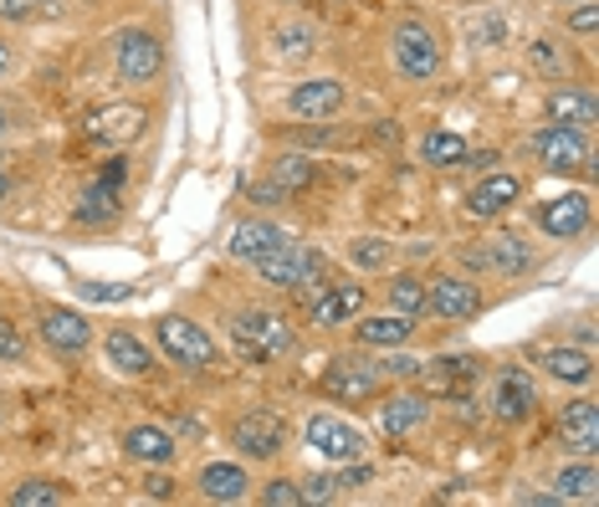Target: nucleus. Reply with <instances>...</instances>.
I'll return each mask as SVG.
<instances>
[{
    "instance_id": "1",
    "label": "nucleus",
    "mask_w": 599,
    "mask_h": 507,
    "mask_svg": "<svg viewBox=\"0 0 599 507\" xmlns=\"http://www.w3.org/2000/svg\"><path fill=\"white\" fill-rule=\"evenodd\" d=\"M292 344H298V338L287 329V318L267 313V308H252V313H241L237 323H231V349H237V359H246V365H272V359H283Z\"/></svg>"
},
{
    "instance_id": "2",
    "label": "nucleus",
    "mask_w": 599,
    "mask_h": 507,
    "mask_svg": "<svg viewBox=\"0 0 599 507\" xmlns=\"http://www.w3.org/2000/svg\"><path fill=\"white\" fill-rule=\"evenodd\" d=\"M252 267L262 272V283H272V287H302V283H313V277H323V252L287 237L283 246H272L267 256H256Z\"/></svg>"
},
{
    "instance_id": "3",
    "label": "nucleus",
    "mask_w": 599,
    "mask_h": 507,
    "mask_svg": "<svg viewBox=\"0 0 599 507\" xmlns=\"http://www.w3.org/2000/svg\"><path fill=\"white\" fill-rule=\"evenodd\" d=\"M394 67L405 72L411 82H426L441 72V42L421 26V21H405L394 26Z\"/></svg>"
},
{
    "instance_id": "4",
    "label": "nucleus",
    "mask_w": 599,
    "mask_h": 507,
    "mask_svg": "<svg viewBox=\"0 0 599 507\" xmlns=\"http://www.w3.org/2000/svg\"><path fill=\"white\" fill-rule=\"evenodd\" d=\"M159 349L180 359L189 369H210L216 365V344H210V333L200 323H189V318H159Z\"/></svg>"
},
{
    "instance_id": "5",
    "label": "nucleus",
    "mask_w": 599,
    "mask_h": 507,
    "mask_svg": "<svg viewBox=\"0 0 599 507\" xmlns=\"http://www.w3.org/2000/svg\"><path fill=\"white\" fill-rule=\"evenodd\" d=\"M113 62H118V78L124 82H154L159 67H164V51L143 26H124L118 42H113Z\"/></svg>"
},
{
    "instance_id": "6",
    "label": "nucleus",
    "mask_w": 599,
    "mask_h": 507,
    "mask_svg": "<svg viewBox=\"0 0 599 507\" xmlns=\"http://www.w3.org/2000/svg\"><path fill=\"white\" fill-rule=\"evenodd\" d=\"M231 446L252 461L277 457V451H283V420H277L272 411H246L237 426H231Z\"/></svg>"
},
{
    "instance_id": "7",
    "label": "nucleus",
    "mask_w": 599,
    "mask_h": 507,
    "mask_svg": "<svg viewBox=\"0 0 599 507\" xmlns=\"http://www.w3.org/2000/svg\"><path fill=\"white\" fill-rule=\"evenodd\" d=\"M538 405V384L533 375L522 365H507L503 375H497V390H492V411L503 415L507 426H518V420H528Z\"/></svg>"
},
{
    "instance_id": "8",
    "label": "nucleus",
    "mask_w": 599,
    "mask_h": 507,
    "mask_svg": "<svg viewBox=\"0 0 599 507\" xmlns=\"http://www.w3.org/2000/svg\"><path fill=\"white\" fill-rule=\"evenodd\" d=\"M308 446H313L323 461L364 457V436L348 426V420H338V415H313V420H308Z\"/></svg>"
},
{
    "instance_id": "9",
    "label": "nucleus",
    "mask_w": 599,
    "mask_h": 507,
    "mask_svg": "<svg viewBox=\"0 0 599 507\" xmlns=\"http://www.w3.org/2000/svg\"><path fill=\"white\" fill-rule=\"evenodd\" d=\"M533 154L549 164V170H584L589 164V143H584L579 128H568V124H553L543 128L533 139Z\"/></svg>"
},
{
    "instance_id": "10",
    "label": "nucleus",
    "mask_w": 599,
    "mask_h": 507,
    "mask_svg": "<svg viewBox=\"0 0 599 507\" xmlns=\"http://www.w3.org/2000/svg\"><path fill=\"white\" fill-rule=\"evenodd\" d=\"M287 108H292V118H333V113L344 108V82H333V78H308L298 82L292 93H287Z\"/></svg>"
},
{
    "instance_id": "11",
    "label": "nucleus",
    "mask_w": 599,
    "mask_h": 507,
    "mask_svg": "<svg viewBox=\"0 0 599 507\" xmlns=\"http://www.w3.org/2000/svg\"><path fill=\"white\" fill-rule=\"evenodd\" d=\"M143 134V108L139 103H113V108H97L93 118H88V139L97 143H134Z\"/></svg>"
},
{
    "instance_id": "12",
    "label": "nucleus",
    "mask_w": 599,
    "mask_h": 507,
    "mask_svg": "<svg viewBox=\"0 0 599 507\" xmlns=\"http://www.w3.org/2000/svg\"><path fill=\"white\" fill-rule=\"evenodd\" d=\"M379 375L369 359H338V365H329V375H323V390H329L333 400H369L379 390Z\"/></svg>"
},
{
    "instance_id": "13",
    "label": "nucleus",
    "mask_w": 599,
    "mask_h": 507,
    "mask_svg": "<svg viewBox=\"0 0 599 507\" xmlns=\"http://www.w3.org/2000/svg\"><path fill=\"white\" fill-rule=\"evenodd\" d=\"M538 226H543L553 241L579 237L584 226H589V195H553V200H543V206H538Z\"/></svg>"
},
{
    "instance_id": "14",
    "label": "nucleus",
    "mask_w": 599,
    "mask_h": 507,
    "mask_svg": "<svg viewBox=\"0 0 599 507\" xmlns=\"http://www.w3.org/2000/svg\"><path fill=\"white\" fill-rule=\"evenodd\" d=\"M426 308L436 318H472L476 308H482V292H476L466 277H441V283H430Z\"/></svg>"
},
{
    "instance_id": "15",
    "label": "nucleus",
    "mask_w": 599,
    "mask_h": 507,
    "mask_svg": "<svg viewBox=\"0 0 599 507\" xmlns=\"http://www.w3.org/2000/svg\"><path fill=\"white\" fill-rule=\"evenodd\" d=\"M476 359H466V354H457V359H421V369H415V375H421V380H426V390L430 395H461V390H466V384L476 380Z\"/></svg>"
},
{
    "instance_id": "16",
    "label": "nucleus",
    "mask_w": 599,
    "mask_h": 507,
    "mask_svg": "<svg viewBox=\"0 0 599 507\" xmlns=\"http://www.w3.org/2000/svg\"><path fill=\"white\" fill-rule=\"evenodd\" d=\"M364 308V287L359 283H338V287H323L313 298V323L323 329H338V323H354Z\"/></svg>"
},
{
    "instance_id": "17",
    "label": "nucleus",
    "mask_w": 599,
    "mask_h": 507,
    "mask_svg": "<svg viewBox=\"0 0 599 507\" xmlns=\"http://www.w3.org/2000/svg\"><path fill=\"white\" fill-rule=\"evenodd\" d=\"M42 338H47L57 354H82L88 344H93V329H88V318H82V313L57 308V313L42 318Z\"/></svg>"
},
{
    "instance_id": "18",
    "label": "nucleus",
    "mask_w": 599,
    "mask_h": 507,
    "mask_svg": "<svg viewBox=\"0 0 599 507\" xmlns=\"http://www.w3.org/2000/svg\"><path fill=\"white\" fill-rule=\"evenodd\" d=\"M522 200V180L518 175H487L482 185L472 191V216H503V210H512Z\"/></svg>"
},
{
    "instance_id": "19",
    "label": "nucleus",
    "mask_w": 599,
    "mask_h": 507,
    "mask_svg": "<svg viewBox=\"0 0 599 507\" xmlns=\"http://www.w3.org/2000/svg\"><path fill=\"white\" fill-rule=\"evenodd\" d=\"M564 441L579 451V457H595L599 451V411H595V400H574L564 411Z\"/></svg>"
},
{
    "instance_id": "20",
    "label": "nucleus",
    "mask_w": 599,
    "mask_h": 507,
    "mask_svg": "<svg viewBox=\"0 0 599 507\" xmlns=\"http://www.w3.org/2000/svg\"><path fill=\"white\" fill-rule=\"evenodd\" d=\"M283 241H287V231H277L272 221H241L226 246H231L237 262H256V256H267L272 246H283Z\"/></svg>"
},
{
    "instance_id": "21",
    "label": "nucleus",
    "mask_w": 599,
    "mask_h": 507,
    "mask_svg": "<svg viewBox=\"0 0 599 507\" xmlns=\"http://www.w3.org/2000/svg\"><path fill=\"white\" fill-rule=\"evenodd\" d=\"M246 472H241L237 461H210L206 472H200V492H206L210 503H241L246 497Z\"/></svg>"
},
{
    "instance_id": "22",
    "label": "nucleus",
    "mask_w": 599,
    "mask_h": 507,
    "mask_svg": "<svg viewBox=\"0 0 599 507\" xmlns=\"http://www.w3.org/2000/svg\"><path fill=\"white\" fill-rule=\"evenodd\" d=\"M124 451L134 461H149V466H164V461H174V436L159 426H134L124 436Z\"/></svg>"
},
{
    "instance_id": "23",
    "label": "nucleus",
    "mask_w": 599,
    "mask_h": 507,
    "mask_svg": "<svg viewBox=\"0 0 599 507\" xmlns=\"http://www.w3.org/2000/svg\"><path fill=\"white\" fill-rule=\"evenodd\" d=\"M411 333H415V318L379 313V318H364V323H359V344H375V349H400Z\"/></svg>"
},
{
    "instance_id": "24",
    "label": "nucleus",
    "mask_w": 599,
    "mask_h": 507,
    "mask_svg": "<svg viewBox=\"0 0 599 507\" xmlns=\"http://www.w3.org/2000/svg\"><path fill=\"white\" fill-rule=\"evenodd\" d=\"M466 262H472V267H497L503 277H518V272L528 267V246H522L518 237H497L487 252H466Z\"/></svg>"
},
{
    "instance_id": "25",
    "label": "nucleus",
    "mask_w": 599,
    "mask_h": 507,
    "mask_svg": "<svg viewBox=\"0 0 599 507\" xmlns=\"http://www.w3.org/2000/svg\"><path fill=\"white\" fill-rule=\"evenodd\" d=\"M426 420V395H390L384 405H379V426H384V436H405V430H415Z\"/></svg>"
},
{
    "instance_id": "26",
    "label": "nucleus",
    "mask_w": 599,
    "mask_h": 507,
    "mask_svg": "<svg viewBox=\"0 0 599 507\" xmlns=\"http://www.w3.org/2000/svg\"><path fill=\"white\" fill-rule=\"evenodd\" d=\"M113 216H118V191L113 185H88V191L78 195V206H72V221L78 226H108Z\"/></svg>"
},
{
    "instance_id": "27",
    "label": "nucleus",
    "mask_w": 599,
    "mask_h": 507,
    "mask_svg": "<svg viewBox=\"0 0 599 507\" xmlns=\"http://www.w3.org/2000/svg\"><path fill=\"white\" fill-rule=\"evenodd\" d=\"M103 354H108V365H113V369H124V375H149V369H154V354L143 349L134 333H108Z\"/></svg>"
},
{
    "instance_id": "28",
    "label": "nucleus",
    "mask_w": 599,
    "mask_h": 507,
    "mask_svg": "<svg viewBox=\"0 0 599 507\" xmlns=\"http://www.w3.org/2000/svg\"><path fill=\"white\" fill-rule=\"evenodd\" d=\"M543 365H549L553 380H564V384H589L595 380V359H589V349H549L543 354Z\"/></svg>"
},
{
    "instance_id": "29",
    "label": "nucleus",
    "mask_w": 599,
    "mask_h": 507,
    "mask_svg": "<svg viewBox=\"0 0 599 507\" xmlns=\"http://www.w3.org/2000/svg\"><path fill=\"white\" fill-rule=\"evenodd\" d=\"M595 497H599V472L589 457L558 472V503H595Z\"/></svg>"
},
{
    "instance_id": "30",
    "label": "nucleus",
    "mask_w": 599,
    "mask_h": 507,
    "mask_svg": "<svg viewBox=\"0 0 599 507\" xmlns=\"http://www.w3.org/2000/svg\"><path fill=\"white\" fill-rule=\"evenodd\" d=\"M466 154H472V149H466L461 134H441V128H436V134L421 139V159L436 164V170H457V164H466Z\"/></svg>"
},
{
    "instance_id": "31",
    "label": "nucleus",
    "mask_w": 599,
    "mask_h": 507,
    "mask_svg": "<svg viewBox=\"0 0 599 507\" xmlns=\"http://www.w3.org/2000/svg\"><path fill=\"white\" fill-rule=\"evenodd\" d=\"M313 47H318L313 26H277V32H272V51H277L283 62H298V57H308Z\"/></svg>"
},
{
    "instance_id": "32",
    "label": "nucleus",
    "mask_w": 599,
    "mask_h": 507,
    "mask_svg": "<svg viewBox=\"0 0 599 507\" xmlns=\"http://www.w3.org/2000/svg\"><path fill=\"white\" fill-rule=\"evenodd\" d=\"M272 185H283L287 195H292V191H308V185H313V159L283 154L277 164H272Z\"/></svg>"
},
{
    "instance_id": "33",
    "label": "nucleus",
    "mask_w": 599,
    "mask_h": 507,
    "mask_svg": "<svg viewBox=\"0 0 599 507\" xmlns=\"http://www.w3.org/2000/svg\"><path fill=\"white\" fill-rule=\"evenodd\" d=\"M549 113L558 118V124L579 128V124H589V118H595V103H589L584 93H574V88H568V93H553V97H549Z\"/></svg>"
},
{
    "instance_id": "34",
    "label": "nucleus",
    "mask_w": 599,
    "mask_h": 507,
    "mask_svg": "<svg viewBox=\"0 0 599 507\" xmlns=\"http://www.w3.org/2000/svg\"><path fill=\"white\" fill-rule=\"evenodd\" d=\"M62 503H67V492L57 482H21L11 492V507H62Z\"/></svg>"
},
{
    "instance_id": "35",
    "label": "nucleus",
    "mask_w": 599,
    "mask_h": 507,
    "mask_svg": "<svg viewBox=\"0 0 599 507\" xmlns=\"http://www.w3.org/2000/svg\"><path fill=\"white\" fill-rule=\"evenodd\" d=\"M390 302H394V313L421 318L426 313V287L415 283V277H400V283H390Z\"/></svg>"
},
{
    "instance_id": "36",
    "label": "nucleus",
    "mask_w": 599,
    "mask_h": 507,
    "mask_svg": "<svg viewBox=\"0 0 599 507\" xmlns=\"http://www.w3.org/2000/svg\"><path fill=\"white\" fill-rule=\"evenodd\" d=\"M348 256H354V267L379 272V267H390V241H379V237H359L354 246H348Z\"/></svg>"
},
{
    "instance_id": "37",
    "label": "nucleus",
    "mask_w": 599,
    "mask_h": 507,
    "mask_svg": "<svg viewBox=\"0 0 599 507\" xmlns=\"http://www.w3.org/2000/svg\"><path fill=\"white\" fill-rule=\"evenodd\" d=\"M262 503H267V507H302V487H298V482H267Z\"/></svg>"
},
{
    "instance_id": "38",
    "label": "nucleus",
    "mask_w": 599,
    "mask_h": 507,
    "mask_svg": "<svg viewBox=\"0 0 599 507\" xmlns=\"http://www.w3.org/2000/svg\"><path fill=\"white\" fill-rule=\"evenodd\" d=\"M379 375H390V380H415V369H421V359L415 354H390V359H379Z\"/></svg>"
},
{
    "instance_id": "39",
    "label": "nucleus",
    "mask_w": 599,
    "mask_h": 507,
    "mask_svg": "<svg viewBox=\"0 0 599 507\" xmlns=\"http://www.w3.org/2000/svg\"><path fill=\"white\" fill-rule=\"evenodd\" d=\"M0 359H11V365L26 359V338H21L16 323H5V318H0Z\"/></svg>"
},
{
    "instance_id": "40",
    "label": "nucleus",
    "mask_w": 599,
    "mask_h": 507,
    "mask_svg": "<svg viewBox=\"0 0 599 507\" xmlns=\"http://www.w3.org/2000/svg\"><path fill=\"white\" fill-rule=\"evenodd\" d=\"M0 16L5 21H36L42 16V0H0Z\"/></svg>"
},
{
    "instance_id": "41",
    "label": "nucleus",
    "mask_w": 599,
    "mask_h": 507,
    "mask_svg": "<svg viewBox=\"0 0 599 507\" xmlns=\"http://www.w3.org/2000/svg\"><path fill=\"white\" fill-rule=\"evenodd\" d=\"M338 487H333V476H313V482H302V503H333Z\"/></svg>"
},
{
    "instance_id": "42",
    "label": "nucleus",
    "mask_w": 599,
    "mask_h": 507,
    "mask_svg": "<svg viewBox=\"0 0 599 507\" xmlns=\"http://www.w3.org/2000/svg\"><path fill=\"white\" fill-rule=\"evenodd\" d=\"M170 492H174V482H170L164 472H149V476H143V497H154V503H164Z\"/></svg>"
},
{
    "instance_id": "43",
    "label": "nucleus",
    "mask_w": 599,
    "mask_h": 507,
    "mask_svg": "<svg viewBox=\"0 0 599 507\" xmlns=\"http://www.w3.org/2000/svg\"><path fill=\"white\" fill-rule=\"evenodd\" d=\"M595 5H579V11H574V16H568V26H574V32L579 36H595Z\"/></svg>"
},
{
    "instance_id": "44",
    "label": "nucleus",
    "mask_w": 599,
    "mask_h": 507,
    "mask_svg": "<svg viewBox=\"0 0 599 507\" xmlns=\"http://www.w3.org/2000/svg\"><path fill=\"white\" fill-rule=\"evenodd\" d=\"M252 200H256V206H283V200H287V191H283V185H272V180H267V185H256V191H252Z\"/></svg>"
},
{
    "instance_id": "45",
    "label": "nucleus",
    "mask_w": 599,
    "mask_h": 507,
    "mask_svg": "<svg viewBox=\"0 0 599 507\" xmlns=\"http://www.w3.org/2000/svg\"><path fill=\"white\" fill-rule=\"evenodd\" d=\"M82 292L93 302H118V298H128V287H97V283H82Z\"/></svg>"
},
{
    "instance_id": "46",
    "label": "nucleus",
    "mask_w": 599,
    "mask_h": 507,
    "mask_svg": "<svg viewBox=\"0 0 599 507\" xmlns=\"http://www.w3.org/2000/svg\"><path fill=\"white\" fill-rule=\"evenodd\" d=\"M124 175H128V164H124V159H108V164H103V175H97V180L118 191V185H124Z\"/></svg>"
},
{
    "instance_id": "47",
    "label": "nucleus",
    "mask_w": 599,
    "mask_h": 507,
    "mask_svg": "<svg viewBox=\"0 0 599 507\" xmlns=\"http://www.w3.org/2000/svg\"><path fill=\"white\" fill-rule=\"evenodd\" d=\"M5 195H11V180L0 175V206H5Z\"/></svg>"
},
{
    "instance_id": "48",
    "label": "nucleus",
    "mask_w": 599,
    "mask_h": 507,
    "mask_svg": "<svg viewBox=\"0 0 599 507\" xmlns=\"http://www.w3.org/2000/svg\"><path fill=\"white\" fill-rule=\"evenodd\" d=\"M0 134H5V113H0Z\"/></svg>"
},
{
    "instance_id": "49",
    "label": "nucleus",
    "mask_w": 599,
    "mask_h": 507,
    "mask_svg": "<svg viewBox=\"0 0 599 507\" xmlns=\"http://www.w3.org/2000/svg\"><path fill=\"white\" fill-rule=\"evenodd\" d=\"M0 67H5V51H0Z\"/></svg>"
}]
</instances>
